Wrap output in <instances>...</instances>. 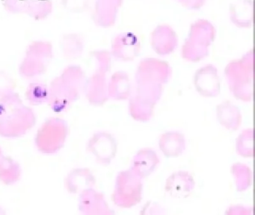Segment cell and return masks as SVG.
Segmentation results:
<instances>
[{
  "label": "cell",
  "mask_w": 255,
  "mask_h": 215,
  "mask_svg": "<svg viewBox=\"0 0 255 215\" xmlns=\"http://www.w3.org/2000/svg\"><path fill=\"white\" fill-rule=\"evenodd\" d=\"M172 73L171 65L165 60L155 57L143 58L135 68L132 91L143 98L159 102L164 86L171 80Z\"/></svg>",
  "instance_id": "obj_1"
},
{
  "label": "cell",
  "mask_w": 255,
  "mask_h": 215,
  "mask_svg": "<svg viewBox=\"0 0 255 215\" xmlns=\"http://www.w3.org/2000/svg\"><path fill=\"white\" fill-rule=\"evenodd\" d=\"M85 75L79 67L67 69L49 86L47 104L56 113L68 111L80 99L85 83Z\"/></svg>",
  "instance_id": "obj_2"
},
{
  "label": "cell",
  "mask_w": 255,
  "mask_h": 215,
  "mask_svg": "<svg viewBox=\"0 0 255 215\" xmlns=\"http://www.w3.org/2000/svg\"><path fill=\"white\" fill-rule=\"evenodd\" d=\"M254 64L255 52L252 49L240 58L228 62L224 70L230 92L237 100L244 103H250L253 100Z\"/></svg>",
  "instance_id": "obj_3"
},
{
  "label": "cell",
  "mask_w": 255,
  "mask_h": 215,
  "mask_svg": "<svg viewBox=\"0 0 255 215\" xmlns=\"http://www.w3.org/2000/svg\"><path fill=\"white\" fill-rule=\"evenodd\" d=\"M217 35L213 22L198 18L191 23L187 36L180 47V55L185 61L198 63L209 56L210 47Z\"/></svg>",
  "instance_id": "obj_4"
},
{
  "label": "cell",
  "mask_w": 255,
  "mask_h": 215,
  "mask_svg": "<svg viewBox=\"0 0 255 215\" xmlns=\"http://www.w3.org/2000/svg\"><path fill=\"white\" fill-rule=\"evenodd\" d=\"M69 134V125L64 118L50 116L37 128L34 136V146L42 155H56L65 147Z\"/></svg>",
  "instance_id": "obj_5"
},
{
  "label": "cell",
  "mask_w": 255,
  "mask_h": 215,
  "mask_svg": "<svg viewBox=\"0 0 255 215\" xmlns=\"http://www.w3.org/2000/svg\"><path fill=\"white\" fill-rule=\"evenodd\" d=\"M37 119L32 106L23 103L0 117V137L6 140L21 138L35 128Z\"/></svg>",
  "instance_id": "obj_6"
},
{
  "label": "cell",
  "mask_w": 255,
  "mask_h": 215,
  "mask_svg": "<svg viewBox=\"0 0 255 215\" xmlns=\"http://www.w3.org/2000/svg\"><path fill=\"white\" fill-rule=\"evenodd\" d=\"M143 179L130 168L119 172L115 180L112 194L113 203L122 209H130L141 202Z\"/></svg>",
  "instance_id": "obj_7"
},
{
  "label": "cell",
  "mask_w": 255,
  "mask_h": 215,
  "mask_svg": "<svg viewBox=\"0 0 255 215\" xmlns=\"http://www.w3.org/2000/svg\"><path fill=\"white\" fill-rule=\"evenodd\" d=\"M119 150L117 139L112 133L98 131L94 133L86 143V151L100 165L112 164Z\"/></svg>",
  "instance_id": "obj_8"
},
{
  "label": "cell",
  "mask_w": 255,
  "mask_h": 215,
  "mask_svg": "<svg viewBox=\"0 0 255 215\" xmlns=\"http://www.w3.org/2000/svg\"><path fill=\"white\" fill-rule=\"evenodd\" d=\"M141 50L139 37L132 31H122L113 37L110 46L113 59L119 62H132L136 59Z\"/></svg>",
  "instance_id": "obj_9"
},
{
  "label": "cell",
  "mask_w": 255,
  "mask_h": 215,
  "mask_svg": "<svg viewBox=\"0 0 255 215\" xmlns=\"http://www.w3.org/2000/svg\"><path fill=\"white\" fill-rule=\"evenodd\" d=\"M149 42L152 50L156 55L159 57L169 56L178 48V34L169 24H159L150 32Z\"/></svg>",
  "instance_id": "obj_10"
},
{
  "label": "cell",
  "mask_w": 255,
  "mask_h": 215,
  "mask_svg": "<svg viewBox=\"0 0 255 215\" xmlns=\"http://www.w3.org/2000/svg\"><path fill=\"white\" fill-rule=\"evenodd\" d=\"M193 85L201 97H218L221 92V79L217 67L213 64H207L199 67L194 73Z\"/></svg>",
  "instance_id": "obj_11"
},
{
  "label": "cell",
  "mask_w": 255,
  "mask_h": 215,
  "mask_svg": "<svg viewBox=\"0 0 255 215\" xmlns=\"http://www.w3.org/2000/svg\"><path fill=\"white\" fill-rule=\"evenodd\" d=\"M77 206L80 213L84 215H112V210L105 195L96 188H91L78 194Z\"/></svg>",
  "instance_id": "obj_12"
},
{
  "label": "cell",
  "mask_w": 255,
  "mask_h": 215,
  "mask_svg": "<svg viewBox=\"0 0 255 215\" xmlns=\"http://www.w3.org/2000/svg\"><path fill=\"white\" fill-rule=\"evenodd\" d=\"M83 93L88 103L92 106H101L105 104L110 100L107 73L95 70L89 79L85 80Z\"/></svg>",
  "instance_id": "obj_13"
},
{
  "label": "cell",
  "mask_w": 255,
  "mask_h": 215,
  "mask_svg": "<svg viewBox=\"0 0 255 215\" xmlns=\"http://www.w3.org/2000/svg\"><path fill=\"white\" fill-rule=\"evenodd\" d=\"M195 188V181L192 173L178 170L171 173L165 182V191L173 198H186Z\"/></svg>",
  "instance_id": "obj_14"
},
{
  "label": "cell",
  "mask_w": 255,
  "mask_h": 215,
  "mask_svg": "<svg viewBox=\"0 0 255 215\" xmlns=\"http://www.w3.org/2000/svg\"><path fill=\"white\" fill-rule=\"evenodd\" d=\"M96 177L88 167H78L68 172L64 179V187L67 192L78 195L82 191L95 188Z\"/></svg>",
  "instance_id": "obj_15"
},
{
  "label": "cell",
  "mask_w": 255,
  "mask_h": 215,
  "mask_svg": "<svg viewBox=\"0 0 255 215\" xmlns=\"http://www.w3.org/2000/svg\"><path fill=\"white\" fill-rule=\"evenodd\" d=\"M125 0H95L94 19L102 28H111L117 22Z\"/></svg>",
  "instance_id": "obj_16"
},
{
  "label": "cell",
  "mask_w": 255,
  "mask_h": 215,
  "mask_svg": "<svg viewBox=\"0 0 255 215\" xmlns=\"http://www.w3.org/2000/svg\"><path fill=\"white\" fill-rule=\"evenodd\" d=\"M228 17L233 25L240 29H248L255 22L254 0H237L233 2L228 10Z\"/></svg>",
  "instance_id": "obj_17"
},
{
  "label": "cell",
  "mask_w": 255,
  "mask_h": 215,
  "mask_svg": "<svg viewBox=\"0 0 255 215\" xmlns=\"http://www.w3.org/2000/svg\"><path fill=\"white\" fill-rule=\"evenodd\" d=\"M160 163L159 155L154 149L145 147L137 151L132 157L129 168L141 179H145L156 170Z\"/></svg>",
  "instance_id": "obj_18"
},
{
  "label": "cell",
  "mask_w": 255,
  "mask_h": 215,
  "mask_svg": "<svg viewBox=\"0 0 255 215\" xmlns=\"http://www.w3.org/2000/svg\"><path fill=\"white\" fill-rule=\"evenodd\" d=\"M132 79L124 70H118L108 79V95L113 101H126L132 91Z\"/></svg>",
  "instance_id": "obj_19"
},
{
  "label": "cell",
  "mask_w": 255,
  "mask_h": 215,
  "mask_svg": "<svg viewBox=\"0 0 255 215\" xmlns=\"http://www.w3.org/2000/svg\"><path fill=\"white\" fill-rule=\"evenodd\" d=\"M216 117L218 122L229 131H237L243 123L241 110L237 105L228 100L217 105Z\"/></svg>",
  "instance_id": "obj_20"
},
{
  "label": "cell",
  "mask_w": 255,
  "mask_h": 215,
  "mask_svg": "<svg viewBox=\"0 0 255 215\" xmlns=\"http://www.w3.org/2000/svg\"><path fill=\"white\" fill-rule=\"evenodd\" d=\"M158 146L164 156L177 158L183 155L186 150V139L180 131H166L159 137Z\"/></svg>",
  "instance_id": "obj_21"
},
{
  "label": "cell",
  "mask_w": 255,
  "mask_h": 215,
  "mask_svg": "<svg viewBox=\"0 0 255 215\" xmlns=\"http://www.w3.org/2000/svg\"><path fill=\"white\" fill-rule=\"evenodd\" d=\"M23 176V169L20 163L12 157H0V182L6 186L18 183Z\"/></svg>",
  "instance_id": "obj_22"
},
{
  "label": "cell",
  "mask_w": 255,
  "mask_h": 215,
  "mask_svg": "<svg viewBox=\"0 0 255 215\" xmlns=\"http://www.w3.org/2000/svg\"><path fill=\"white\" fill-rule=\"evenodd\" d=\"M51 52L43 54V51H29L28 58L22 63L20 73L26 79H34L44 73L45 70L44 60L49 58Z\"/></svg>",
  "instance_id": "obj_23"
},
{
  "label": "cell",
  "mask_w": 255,
  "mask_h": 215,
  "mask_svg": "<svg viewBox=\"0 0 255 215\" xmlns=\"http://www.w3.org/2000/svg\"><path fill=\"white\" fill-rule=\"evenodd\" d=\"M231 170L238 192H245L250 188L253 182V172L249 165L243 163H234L231 166Z\"/></svg>",
  "instance_id": "obj_24"
},
{
  "label": "cell",
  "mask_w": 255,
  "mask_h": 215,
  "mask_svg": "<svg viewBox=\"0 0 255 215\" xmlns=\"http://www.w3.org/2000/svg\"><path fill=\"white\" fill-rule=\"evenodd\" d=\"M25 100L29 106H39L47 104L49 95V86L41 82L29 84L25 91Z\"/></svg>",
  "instance_id": "obj_25"
},
{
  "label": "cell",
  "mask_w": 255,
  "mask_h": 215,
  "mask_svg": "<svg viewBox=\"0 0 255 215\" xmlns=\"http://www.w3.org/2000/svg\"><path fill=\"white\" fill-rule=\"evenodd\" d=\"M236 152L242 158H251L255 155V130L248 128L242 131L235 143Z\"/></svg>",
  "instance_id": "obj_26"
},
{
  "label": "cell",
  "mask_w": 255,
  "mask_h": 215,
  "mask_svg": "<svg viewBox=\"0 0 255 215\" xmlns=\"http://www.w3.org/2000/svg\"><path fill=\"white\" fill-rule=\"evenodd\" d=\"M23 103L20 96L11 88L0 90V117Z\"/></svg>",
  "instance_id": "obj_27"
},
{
  "label": "cell",
  "mask_w": 255,
  "mask_h": 215,
  "mask_svg": "<svg viewBox=\"0 0 255 215\" xmlns=\"http://www.w3.org/2000/svg\"><path fill=\"white\" fill-rule=\"evenodd\" d=\"M94 58L96 61V70L108 73L111 68L113 57L110 51L99 49L93 53Z\"/></svg>",
  "instance_id": "obj_28"
},
{
  "label": "cell",
  "mask_w": 255,
  "mask_h": 215,
  "mask_svg": "<svg viewBox=\"0 0 255 215\" xmlns=\"http://www.w3.org/2000/svg\"><path fill=\"white\" fill-rule=\"evenodd\" d=\"M225 214L228 215H253L254 208L242 205H234L230 206Z\"/></svg>",
  "instance_id": "obj_29"
},
{
  "label": "cell",
  "mask_w": 255,
  "mask_h": 215,
  "mask_svg": "<svg viewBox=\"0 0 255 215\" xmlns=\"http://www.w3.org/2000/svg\"><path fill=\"white\" fill-rule=\"evenodd\" d=\"M179 4L190 10H198L202 8L207 0H175Z\"/></svg>",
  "instance_id": "obj_30"
},
{
  "label": "cell",
  "mask_w": 255,
  "mask_h": 215,
  "mask_svg": "<svg viewBox=\"0 0 255 215\" xmlns=\"http://www.w3.org/2000/svg\"><path fill=\"white\" fill-rule=\"evenodd\" d=\"M162 211H163V209L159 205L156 204L155 203H152L146 205L144 209H143V212L141 213L144 214V215H147V214H150V215L159 214V215H161V214L164 213Z\"/></svg>",
  "instance_id": "obj_31"
},
{
  "label": "cell",
  "mask_w": 255,
  "mask_h": 215,
  "mask_svg": "<svg viewBox=\"0 0 255 215\" xmlns=\"http://www.w3.org/2000/svg\"><path fill=\"white\" fill-rule=\"evenodd\" d=\"M5 213L6 212H5V209L0 206V215H5Z\"/></svg>",
  "instance_id": "obj_32"
},
{
  "label": "cell",
  "mask_w": 255,
  "mask_h": 215,
  "mask_svg": "<svg viewBox=\"0 0 255 215\" xmlns=\"http://www.w3.org/2000/svg\"><path fill=\"white\" fill-rule=\"evenodd\" d=\"M4 155V151L3 149H2V146L0 145V157L2 156V155Z\"/></svg>",
  "instance_id": "obj_33"
}]
</instances>
